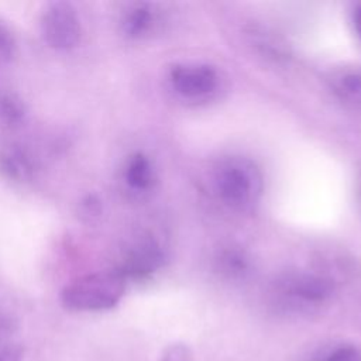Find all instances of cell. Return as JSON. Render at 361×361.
<instances>
[{
  "mask_svg": "<svg viewBox=\"0 0 361 361\" xmlns=\"http://www.w3.org/2000/svg\"><path fill=\"white\" fill-rule=\"evenodd\" d=\"M124 292V278L118 272L85 275L66 285L61 293L65 307L72 310H106L117 305Z\"/></svg>",
  "mask_w": 361,
  "mask_h": 361,
  "instance_id": "6da1fadb",
  "label": "cell"
},
{
  "mask_svg": "<svg viewBox=\"0 0 361 361\" xmlns=\"http://www.w3.org/2000/svg\"><path fill=\"white\" fill-rule=\"evenodd\" d=\"M39 27L45 42L58 51L75 48L82 37L76 8L66 1L48 3L41 13Z\"/></svg>",
  "mask_w": 361,
  "mask_h": 361,
  "instance_id": "7a4b0ae2",
  "label": "cell"
},
{
  "mask_svg": "<svg viewBox=\"0 0 361 361\" xmlns=\"http://www.w3.org/2000/svg\"><path fill=\"white\" fill-rule=\"evenodd\" d=\"M217 189L227 203L243 206L254 197L255 176L240 162H230L219 171Z\"/></svg>",
  "mask_w": 361,
  "mask_h": 361,
  "instance_id": "3957f363",
  "label": "cell"
},
{
  "mask_svg": "<svg viewBox=\"0 0 361 361\" xmlns=\"http://www.w3.org/2000/svg\"><path fill=\"white\" fill-rule=\"evenodd\" d=\"M175 90L186 97H200L217 86V73L207 65H176L169 72Z\"/></svg>",
  "mask_w": 361,
  "mask_h": 361,
  "instance_id": "277c9868",
  "label": "cell"
},
{
  "mask_svg": "<svg viewBox=\"0 0 361 361\" xmlns=\"http://www.w3.org/2000/svg\"><path fill=\"white\" fill-rule=\"evenodd\" d=\"M161 252L152 243L142 241L137 244L124 258L121 269L117 271L124 276H144L155 271L161 264Z\"/></svg>",
  "mask_w": 361,
  "mask_h": 361,
  "instance_id": "5b68a950",
  "label": "cell"
},
{
  "mask_svg": "<svg viewBox=\"0 0 361 361\" xmlns=\"http://www.w3.org/2000/svg\"><path fill=\"white\" fill-rule=\"evenodd\" d=\"M0 173L16 182H28L34 176V162L20 145L0 147Z\"/></svg>",
  "mask_w": 361,
  "mask_h": 361,
  "instance_id": "8992f818",
  "label": "cell"
},
{
  "mask_svg": "<svg viewBox=\"0 0 361 361\" xmlns=\"http://www.w3.org/2000/svg\"><path fill=\"white\" fill-rule=\"evenodd\" d=\"M286 290L289 295L309 303L324 302L333 293L329 279L316 275H296L288 279Z\"/></svg>",
  "mask_w": 361,
  "mask_h": 361,
  "instance_id": "52a82bcc",
  "label": "cell"
},
{
  "mask_svg": "<svg viewBox=\"0 0 361 361\" xmlns=\"http://www.w3.org/2000/svg\"><path fill=\"white\" fill-rule=\"evenodd\" d=\"M157 24V11L149 3L130 6L123 14L121 28L131 38H141L149 34Z\"/></svg>",
  "mask_w": 361,
  "mask_h": 361,
  "instance_id": "ba28073f",
  "label": "cell"
},
{
  "mask_svg": "<svg viewBox=\"0 0 361 361\" xmlns=\"http://www.w3.org/2000/svg\"><path fill=\"white\" fill-rule=\"evenodd\" d=\"M124 179L133 189L145 190L151 186L154 171L151 161L144 154H134L124 169Z\"/></svg>",
  "mask_w": 361,
  "mask_h": 361,
  "instance_id": "9c48e42d",
  "label": "cell"
},
{
  "mask_svg": "<svg viewBox=\"0 0 361 361\" xmlns=\"http://www.w3.org/2000/svg\"><path fill=\"white\" fill-rule=\"evenodd\" d=\"M25 116L24 100L17 93L0 87V126L16 127L24 121Z\"/></svg>",
  "mask_w": 361,
  "mask_h": 361,
  "instance_id": "30bf717a",
  "label": "cell"
},
{
  "mask_svg": "<svg viewBox=\"0 0 361 361\" xmlns=\"http://www.w3.org/2000/svg\"><path fill=\"white\" fill-rule=\"evenodd\" d=\"M316 361H361V348L353 344H338L323 353Z\"/></svg>",
  "mask_w": 361,
  "mask_h": 361,
  "instance_id": "8fae6325",
  "label": "cell"
},
{
  "mask_svg": "<svg viewBox=\"0 0 361 361\" xmlns=\"http://www.w3.org/2000/svg\"><path fill=\"white\" fill-rule=\"evenodd\" d=\"M220 262L224 265V268L228 272H233V274H241L248 267V261H247L244 252H241L240 250H235V248L226 250L220 257Z\"/></svg>",
  "mask_w": 361,
  "mask_h": 361,
  "instance_id": "7c38bea8",
  "label": "cell"
},
{
  "mask_svg": "<svg viewBox=\"0 0 361 361\" xmlns=\"http://www.w3.org/2000/svg\"><path fill=\"white\" fill-rule=\"evenodd\" d=\"M17 44L11 31L0 23V63H7L16 55Z\"/></svg>",
  "mask_w": 361,
  "mask_h": 361,
  "instance_id": "4fadbf2b",
  "label": "cell"
},
{
  "mask_svg": "<svg viewBox=\"0 0 361 361\" xmlns=\"http://www.w3.org/2000/svg\"><path fill=\"white\" fill-rule=\"evenodd\" d=\"M162 361H190L189 348L183 344H173L166 348Z\"/></svg>",
  "mask_w": 361,
  "mask_h": 361,
  "instance_id": "5bb4252c",
  "label": "cell"
},
{
  "mask_svg": "<svg viewBox=\"0 0 361 361\" xmlns=\"http://www.w3.org/2000/svg\"><path fill=\"white\" fill-rule=\"evenodd\" d=\"M23 351L18 345H6L0 348V361H20Z\"/></svg>",
  "mask_w": 361,
  "mask_h": 361,
  "instance_id": "9a60e30c",
  "label": "cell"
},
{
  "mask_svg": "<svg viewBox=\"0 0 361 361\" xmlns=\"http://www.w3.org/2000/svg\"><path fill=\"white\" fill-rule=\"evenodd\" d=\"M13 331V320L0 312V345L7 340Z\"/></svg>",
  "mask_w": 361,
  "mask_h": 361,
  "instance_id": "2e32d148",
  "label": "cell"
},
{
  "mask_svg": "<svg viewBox=\"0 0 361 361\" xmlns=\"http://www.w3.org/2000/svg\"><path fill=\"white\" fill-rule=\"evenodd\" d=\"M343 83L350 92H360L361 90V73L353 72V73L345 75L343 79Z\"/></svg>",
  "mask_w": 361,
  "mask_h": 361,
  "instance_id": "e0dca14e",
  "label": "cell"
},
{
  "mask_svg": "<svg viewBox=\"0 0 361 361\" xmlns=\"http://www.w3.org/2000/svg\"><path fill=\"white\" fill-rule=\"evenodd\" d=\"M83 207H85V214L87 216H96L100 212V203L94 196H89L85 202H83Z\"/></svg>",
  "mask_w": 361,
  "mask_h": 361,
  "instance_id": "ac0fdd59",
  "label": "cell"
},
{
  "mask_svg": "<svg viewBox=\"0 0 361 361\" xmlns=\"http://www.w3.org/2000/svg\"><path fill=\"white\" fill-rule=\"evenodd\" d=\"M354 27H355L357 34H358L360 38H361V6H358V7L354 10Z\"/></svg>",
  "mask_w": 361,
  "mask_h": 361,
  "instance_id": "d6986e66",
  "label": "cell"
}]
</instances>
